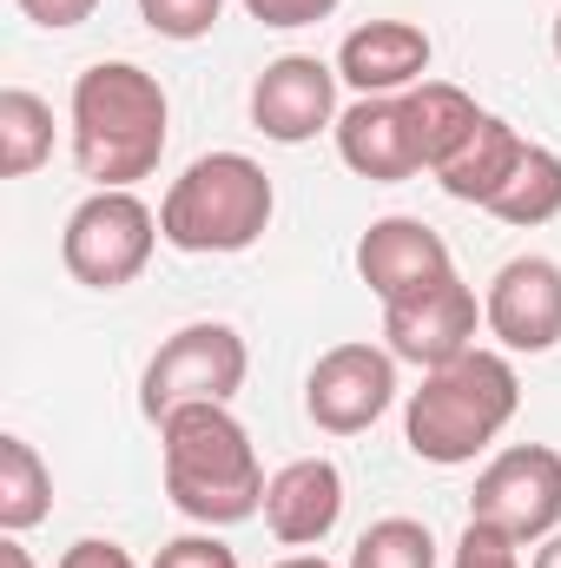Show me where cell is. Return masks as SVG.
<instances>
[{
  "label": "cell",
  "instance_id": "cell-1",
  "mask_svg": "<svg viewBox=\"0 0 561 568\" xmlns=\"http://www.w3.org/2000/svg\"><path fill=\"white\" fill-rule=\"evenodd\" d=\"M172 133L165 87L133 60H100L73 80V165L93 192H133L159 172Z\"/></svg>",
  "mask_w": 561,
  "mask_h": 568
},
{
  "label": "cell",
  "instance_id": "cell-2",
  "mask_svg": "<svg viewBox=\"0 0 561 568\" xmlns=\"http://www.w3.org/2000/svg\"><path fill=\"white\" fill-rule=\"evenodd\" d=\"M159 456H165V496L178 516L205 529L252 523L265 509V469L252 449V429L232 417V404H185L159 424Z\"/></svg>",
  "mask_w": 561,
  "mask_h": 568
},
{
  "label": "cell",
  "instance_id": "cell-3",
  "mask_svg": "<svg viewBox=\"0 0 561 568\" xmlns=\"http://www.w3.org/2000/svg\"><path fill=\"white\" fill-rule=\"evenodd\" d=\"M522 410V377L502 351H462L456 364L422 371V390H410L404 404V443L417 449L422 463L456 469L476 463L502 429L516 424Z\"/></svg>",
  "mask_w": 561,
  "mask_h": 568
},
{
  "label": "cell",
  "instance_id": "cell-4",
  "mask_svg": "<svg viewBox=\"0 0 561 568\" xmlns=\"http://www.w3.org/2000/svg\"><path fill=\"white\" fill-rule=\"evenodd\" d=\"M272 212H278V192H272V172L258 159L205 152L159 199V239L172 252H192V258H232V252H252L265 239Z\"/></svg>",
  "mask_w": 561,
  "mask_h": 568
},
{
  "label": "cell",
  "instance_id": "cell-5",
  "mask_svg": "<svg viewBox=\"0 0 561 568\" xmlns=\"http://www.w3.org/2000/svg\"><path fill=\"white\" fill-rule=\"evenodd\" d=\"M245 371H252V351L232 324H218V317L185 324L152 351L140 377V410L152 424H165L185 404H232L245 390Z\"/></svg>",
  "mask_w": 561,
  "mask_h": 568
},
{
  "label": "cell",
  "instance_id": "cell-6",
  "mask_svg": "<svg viewBox=\"0 0 561 568\" xmlns=\"http://www.w3.org/2000/svg\"><path fill=\"white\" fill-rule=\"evenodd\" d=\"M152 245H159V212L140 192H93L73 205L60 232V265L86 291H126L152 265Z\"/></svg>",
  "mask_w": 561,
  "mask_h": 568
},
{
  "label": "cell",
  "instance_id": "cell-7",
  "mask_svg": "<svg viewBox=\"0 0 561 568\" xmlns=\"http://www.w3.org/2000/svg\"><path fill=\"white\" fill-rule=\"evenodd\" d=\"M469 523L502 529L509 542H542L561 529V449L549 443H509L502 456L482 463Z\"/></svg>",
  "mask_w": 561,
  "mask_h": 568
},
{
  "label": "cell",
  "instance_id": "cell-8",
  "mask_svg": "<svg viewBox=\"0 0 561 568\" xmlns=\"http://www.w3.org/2000/svg\"><path fill=\"white\" fill-rule=\"evenodd\" d=\"M397 404V357L377 344H330L304 377V410L330 436H357Z\"/></svg>",
  "mask_w": 561,
  "mask_h": 568
},
{
  "label": "cell",
  "instance_id": "cell-9",
  "mask_svg": "<svg viewBox=\"0 0 561 568\" xmlns=\"http://www.w3.org/2000/svg\"><path fill=\"white\" fill-rule=\"evenodd\" d=\"M482 324L502 351L516 357H542L561 344V265L542 258V252H522L509 258L496 278H489V297H482Z\"/></svg>",
  "mask_w": 561,
  "mask_h": 568
},
{
  "label": "cell",
  "instance_id": "cell-10",
  "mask_svg": "<svg viewBox=\"0 0 561 568\" xmlns=\"http://www.w3.org/2000/svg\"><path fill=\"white\" fill-rule=\"evenodd\" d=\"M252 126L278 145H304L337 126V67L317 53H278L252 80Z\"/></svg>",
  "mask_w": 561,
  "mask_h": 568
},
{
  "label": "cell",
  "instance_id": "cell-11",
  "mask_svg": "<svg viewBox=\"0 0 561 568\" xmlns=\"http://www.w3.org/2000/svg\"><path fill=\"white\" fill-rule=\"evenodd\" d=\"M476 324H482V304L462 278H442L436 291H422L410 304H384V351L397 364H456L462 351H476Z\"/></svg>",
  "mask_w": 561,
  "mask_h": 568
},
{
  "label": "cell",
  "instance_id": "cell-12",
  "mask_svg": "<svg viewBox=\"0 0 561 568\" xmlns=\"http://www.w3.org/2000/svg\"><path fill=\"white\" fill-rule=\"evenodd\" d=\"M357 278L370 284L384 304H410L422 291H436L442 278H456V258H449L436 225L390 212V219H377L357 239Z\"/></svg>",
  "mask_w": 561,
  "mask_h": 568
},
{
  "label": "cell",
  "instance_id": "cell-13",
  "mask_svg": "<svg viewBox=\"0 0 561 568\" xmlns=\"http://www.w3.org/2000/svg\"><path fill=\"white\" fill-rule=\"evenodd\" d=\"M337 159L370 179V185H404L422 172V152L410 140V113H404V93H377V100H350L337 113Z\"/></svg>",
  "mask_w": 561,
  "mask_h": 568
},
{
  "label": "cell",
  "instance_id": "cell-14",
  "mask_svg": "<svg viewBox=\"0 0 561 568\" xmlns=\"http://www.w3.org/2000/svg\"><path fill=\"white\" fill-rule=\"evenodd\" d=\"M429 33L417 20H364L344 33L337 47V80L357 87V100H377V93H410L429 73Z\"/></svg>",
  "mask_w": 561,
  "mask_h": 568
},
{
  "label": "cell",
  "instance_id": "cell-15",
  "mask_svg": "<svg viewBox=\"0 0 561 568\" xmlns=\"http://www.w3.org/2000/svg\"><path fill=\"white\" fill-rule=\"evenodd\" d=\"M344 523V469L330 456H297L265 483V529L284 549H317Z\"/></svg>",
  "mask_w": 561,
  "mask_h": 568
},
{
  "label": "cell",
  "instance_id": "cell-16",
  "mask_svg": "<svg viewBox=\"0 0 561 568\" xmlns=\"http://www.w3.org/2000/svg\"><path fill=\"white\" fill-rule=\"evenodd\" d=\"M522 152H529V140H522L502 113H482L476 133L436 165V185H442L449 199H462V205H489V199L509 185V172L522 165Z\"/></svg>",
  "mask_w": 561,
  "mask_h": 568
},
{
  "label": "cell",
  "instance_id": "cell-17",
  "mask_svg": "<svg viewBox=\"0 0 561 568\" xmlns=\"http://www.w3.org/2000/svg\"><path fill=\"white\" fill-rule=\"evenodd\" d=\"M404 113H410V140H417L429 172L469 140L476 120H482V106H476L456 80H422V87H410V93H404Z\"/></svg>",
  "mask_w": 561,
  "mask_h": 568
},
{
  "label": "cell",
  "instance_id": "cell-18",
  "mask_svg": "<svg viewBox=\"0 0 561 568\" xmlns=\"http://www.w3.org/2000/svg\"><path fill=\"white\" fill-rule=\"evenodd\" d=\"M482 212L502 219V225H516V232H536V225L561 219V152L555 145H529L522 165L509 172V185H502Z\"/></svg>",
  "mask_w": 561,
  "mask_h": 568
},
{
  "label": "cell",
  "instance_id": "cell-19",
  "mask_svg": "<svg viewBox=\"0 0 561 568\" xmlns=\"http://www.w3.org/2000/svg\"><path fill=\"white\" fill-rule=\"evenodd\" d=\"M47 509H53V469L27 436H0V529L27 536L33 523H47Z\"/></svg>",
  "mask_w": 561,
  "mask_h": 568
},
{
  "label": "cell",
  "instance_id": "cell-20",
  "mask_svg": "<svg viewBox=\"0 0 561 568\" xmlns=\"http://www.w3.org/2000/svg\"><path fill=\"white\" fill-rule=\"evenodd\" d=\"M53 159V106L27 87H0V172L27 179Z\"/></svg>",
  "mask_w": 561,
  "mask_h": 568
},
{
  "label": "cell",
  "instance_id": "cell-21",
  "mask_svg": "<svg viewBox=\"0 0 561 568\" xmlns=\"http://www.w3.org/2000/svg\"><path fill=\"white\" fill-rule=\"evenodd\" d=\"M350 568H436V536L417 516H384L357 536Z\"/></svg>",
  "mask_w": 561,
  "mask_h": 568
},
{
  "label": "cell",
  "instance_id": "cell-22",
  "mask_svg": "<svg viewBox=\"0 0 561 568\" xmlns=\"http://www.w3.org/2000/svg\"><path fill=\"white\" fill-rule=\"evenodd\" d=\"M218 13H225V0H140V20L159 33V40H205L212 27H218Z\"/></svg>",
  "mask_w": 561,
  "mask_h": 568
},
{
  "label": "cell",
  "instance_id": "cell-23",
  "mask_svg": "<svg viewBox=\"0 0 561 568\" xmlns=\"http://www.w3.org/2000/svg\"><path fill=\"white\" fill-rule=\"evenodd\" d=\"M449 568H522V542H509V536L489 529V523H469Z\"/></svg>",
  "mask_w": 561,
  "mask_h": 568
},
{
  "label": "cell",
  "instance_id": "cell-24",
  "mask_svg": "<svg viewBox=\"0 0 561 568\" xmlns=\"http://www.w3.org/2000/svg\"><path fill=\"white\" fill-rule=\"evenodd\" d=\"M152 568H238V556L218 542V536H178V542H165Z\"/></svg>",
  "mask_w": 561,
  "mask_h": 568
},
{
  "label": "cell",
  "instance_id": "cell-25",
  "mask_svg": "<svg viewBox=\"0 0 561 568\" xmlns=\"http://www.w3.org/2000/svg\"><path fill=\"white\" fill-rule=\"evenodd\" d=\"M344 0H245V13L252 20H265V27H317V20H330Z\"/></svg>",
  "mask_w": 561,
  "mask_h": 568
},
{
  "label": "cell",
  "instance_id": "cell-26",
  "mask_svg": "<svg viewBox=\"0 0 561 568\" xmlns=\"http://www.w3.org/2000/svg\"><path fill=\"white\" fill-rule=\"evenodd\" d=\"M33 27H47V33H67V27H80V20H93V7L100 0H13Z\"/></svg>",
  "mask_w": 561,
  "mask_h": 568
},
{
  "label": "cell",
  "instance_id": "cell-27",
  "mask_svg": "<svg viewBox=\"0 0 561 568\" xmlns=\"http://www.w3.org/2000/svg\"><path fill=\"white\" fill-rule=\"evenodd\" d=\"M60 568H140L120 542H100V536H80L67 556H60Z\"/></svg>",
  "mask_w": 561,
  "mask_h": 568
},
{
  "label": "cell",
  "instance_id": "cell-28",
  "mask_svg": "<svg viewBox=\"0 0 561 568\" xmlns=\"http://www.w3.org/2000/svg\"><path fill=\"white\" fill-rule=\"evenodd\" d=\"M529 568H561V529L555 536H542V542H536V562Z\"/></svg>",
  "mask_w": 561,
  "mask_h": 568
},
{
  "label": "cell",
  "instance_id": "cell-29",
  "mask_svg": "<svg viewBox=\"0 0 561 568\" xmlns=\"http://www.w3.org/2000/svg\"><path fill=\"white\" fill-rule=\"evenodd\" d=\"M0 568H33V556L20 549V536H7V542H0Z\"/></svg>",
  "mask_w": 561,
  "mask_h": 568
},
{
  "label": "cell",
  "instance_id": "cell-30",
  "mask_svg": "<svg viewBox=\"0 0 561 568\" xmlns=\"http://www.w3.org/2000/svg\"><path fill=\"white\" fill-rule=\"evenodd\" d=\"M278 568H330V562H324V556H284Z\"/></svg>",
  "mask_w": 561,
  "mask_h": 568
},
{
  "label": "cell",
  "instance_id": "cell-31",
  "mask_svg": "<svg viewBox=\"0 0 561 568\" xmlns=\"http://www.w3.org/2000/svg\"><path fill=\"white\" fill-rule=\"evenodd\" d=\"M555 60H561V13H555Z\"/></svg>",
  "mask_w": 561,
  "mask_h": 568
}]
</instances>
